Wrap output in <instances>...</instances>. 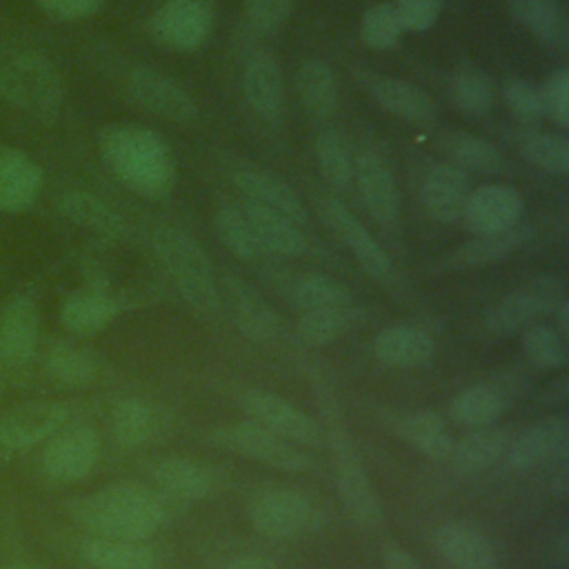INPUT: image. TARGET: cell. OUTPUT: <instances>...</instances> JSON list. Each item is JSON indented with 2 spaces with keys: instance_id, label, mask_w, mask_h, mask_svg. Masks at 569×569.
Here are the masks:
<instances>
[{
  "instance_id": "obj_1",
  "label": "cell",
  "mask_w": 569,
  "mask_h": 569,
  "mask_svg": "<svg viewBox=\"0 0 569 569\" xmlns=\"http://www.w3.org/2000/svg\"><path fill=\"white\" fill-rule=\"evenodd\" d=\"M69 513L93 536L144 542L167 525L169 500L140 482H113L73 500Z\"/></svg>"
},
{
  "instance_id": "obj_2",
  "label": "cell",
  "mask_w": 569,
  "mask_h": 569,
  "mask_svg": "<svg viewBox=\"0 0 569 569\" xmlns=\"http://www.w3.org/2000/svg\"><path fill=\"white\" fill-rule=\"evenodd\" d=\"M102 162L111 176L149 200H162L176 184V162L160 133L140 124H109L98 136Z\"/></svg>"
},
{
  "instance_id": "obj_3",
  "label": "cell",
  "mask_w": 569,
  "mask_h": 569,
  "mask_svg": "<svg viewBox=\"0 0 569 569\" xmlns=\"http://www.w3.org/2000/svg\"><path fill=\"white\" fill-rule=\"evenodd\" d=\"M151 251L180 298L198 313H216L222 305L220 282L207 251L187 231L160 224L151 233Z\"/></svg>"
},
{
  "instance_id": "obj_4",
  "label": "cell",
  "mask_w": 569,
  "mask_h": 569,
  "mask_svg": "<svg viewBox=\"0 0 569 569\" xmlns=\"http://www.w3.org/2000/svg\"><path fill=\"white\" fill-rule=\"evenodd\" d=\"M64 100L58 69L40 53H18L0 60V102L38 120L53 124Z\"/></svg>"
},
{
  "instance_id": "obj_5",
  "label": "cell",
  "mask_w": 569,
  "mask_h": 569,
  "mask_svg": "<svg viewBox=\"0 0 569 569\" xmlns=\"http://www.w3.org/2000/svg\"><path fill=\"white\" fill-rule=\"evenodd\" d=\"M209 438L220 449L258 460L278 471L305 473L316 467V458L309 451H305L300 445H293L276 436L273 431L264 429L253 420L222 425L216 431H211Z\"/></svg>"
},
{
  "instance_id": "obj_6",
  "label": "cell",
  "mask_w": 569,
  "mask_h": 569,
  "mask_svg": "<svg viewBox=\"0 0 569 569\" xmlns=\"http://www.w3.org/2000/svg\"><path fill=\"white\" fill-rule=\"evenodd\" d=\"M318 213L327 224V229L331 231V236L340 240L356 256L360 269L369 278L378 280L389 289L398 284V273L387 251L371 236V231L360 222V218L336 193H325L318 200Z\"/></svg>"
},
{
  "instance_id": "obj_7",
  "label": "cell",
  "mask_w": 569,
  "mask_h": 569,
  "mask_svg": "<svg viewBox=\"0 0 569 569\" xmlns=\"http://www.w3.org/2000/svg\"><path fill=\"white\" fill-rule=\"evenodd\" d=\"M565 298L567 287L562 278L551 273L538 276L496 302L485 318V327L493 336H511L536 325L540 318L551 316Z\"/></svg>"
},
{
  "instance_id": "obj_8",
  "label": "cell",
  "mask_w": 569,
  "mask_h": 569,
  "mask_svg": "<svg viewBox=\"0 0 569 569\" xmlns=\"http://www.w3.org/2000/svg\"><path fill=\"white\" fill-rule=\"evenodd\" d=\"M329 438L333 449L336 485L347 513L358 525H378L382 520V507L358 451L353 449L351 440L336 427H331Z\"/></svg>"
},
{
  "instance_id": "obj_9",
  "label": "cell",
  "mask_w": 569,
  "mask_h": 569,
  "mask_svg": "<svg viewBox=\"0 0 569 569\" xmlns=\"http://www.w3.org/2000/svg\"><path fill=\"white\" fill-rule=\"evenodd\" d=\"M240 407L249 416V420L262 425L276 436L300 445V447H318L322 445L325 431L322 427L302 409H298L287 398L267 391V389H247L240 396Z\"/></svg>"
},
{
  "instance_id": "obj_10",
  "label": "cell",
  "mask_w": 569,
  "mask_h": 569,
  "mask_svg": "<svg viewBox=\"0 0 569 569\" xmlns=\"http://www.w3.org/2000/svg\"><path fill=\"white\" fill-rule=\"evenodd\" d=\"M127 93L129 98L147 113L176 122V124H191L198 120V104L193 96L171 80L169 76L151 69V67H136L127 73Z\"/></svg>"
},
{
  "instance_id": "obj_11",
  "label": "cell",
  "mask_w": 569,
  "mask_h": 569,
  "mask_svg": "<svg viewBox=\"0 0 569 569\" xmlns=\"http://www.w3.org/2000/svg\"><path fill=\"white\" fill-rule=\"evenodd\" d=\"M151 36L173 51L200 49L213 29L209 0H167L151 16Z\"/></svg>"
},
{
  "instance_id": "obj_12",
  "label": "cell",
  "mask_w": 569,
  "mask_h": 569,
  "mask_svg": "<svg viewBox=\"0 0 569 569\" xmlns=\"http://www.w3.org/2000/svg\"><path fill=\"white\" fill-rule=\"evenodd\" d=\"M249 520L267 538H293L311 529L316 520L313 502L307 493L291 487H273L256 496Z\"/></svg>"
},
{
  "instance_id": "obj_13",
  "label": "cell",
  "mask_w": 569,
  "mask_h": 569,
  "mask_svg": "<svg viewBox=\"0 0 569 569\" xmlns=\"http://www.w3.org/2000/svg\"><path fill=\"white\" fill-rule=\"evenodd\" d=\"M353 182L369 216L385 229H396L400 222L402 198L389 164L371 149L353 156Z\"/></svg>"
},
{
  "instance_id": "obj_14",
  "label": "cell",
  "mask_w": 569,
  "mask_h": 569,
  "mask_svg": "<svg viewBox=\"0 0 569 569\" xmlns=\"http://www.w3.org/2000/svg\"><path fill=\"white\" fill-rule=\"evenodd\" d=\"M525 216V196L502 182H491L473 189L467 198L462 218L473 236L507 231Z\"/></svg>"
},
{
  "instance_id": "obj_15",
  "label": "cell",
  "mask_w": 569,
  "mask_h": 569,
  "mask_svg": "<svg viewBox=\"0 0 569 569\" xmlns=\"http://www.w3.org/2000/svg\"><path fill=\"white\" fill-rule=\"evenodd\" d=\"M522 376L502 373L496 380L471 385L449 402V416L462 427H487L498 420L505 407L520 393Z\"/></svg>"
},
{
  "instance_id": "obj_16",
  "label": "cell",
  "mask_w": 569,
  "mask_h": 569,
  "mask_svg": "<svg viewBox=\"0 0 569 569\" xmlns=\"http://www.w3.org/2000/svg\"><path fill=\"white\" fill-rule=\"evenodd\" d=\"M242 96L251 113L264 124H280L284 111V82L276 56L253 51L242 67Z\"/></svg>"
},
{
  "instance_id": "obj_17",
  "label": "cell",
  "mask_w": 569,
  "mask_h": 569,
  "mask_svg": "<svg viewBox=\"0 0 569 569\" xmlns=\"http://www.w3.org/2000/svg\"><path fill=\"white\" fill-rule=\"evenodd\" d=\"M220 298L227 302L233 325L256 342H269L280 333V318L273 307L242 278L224 276Z\"/></svg>"
},
{
  "instance_id": "obj_18",
  "label": "cell",
  "mask_w": 569,
  "mask_h": 569,
  "mask_svg": "<svg viewBox=\"0 0 569 569\" xmlns=\"http://www.w3.org/2000/svg\"><path fill=\"white\" fill-rule=\"evenodd\" d=\"M569 453V420L565 416H549L531 425L509 449V467L516 471H531L542 465L567 462Z\"/></svg>"
},
{
  "instance_id": "obj_19",
  "label": "cell",
  "mask_w": 569,
  "mask_h": 569,
  "mask_svg": "<svg viewBox=\"0 0 569 569\" xmlns=\"http://www.w3.org/2000/svg\"><path fill=\"white\" fill-rule=\"evenodd\" d=\"M100 440L89 427H73L53 438L42 453V469L58 482L84 478L98 462Z\"/></svg>"
},
{
  "instance_id": "obj_20",
  "label": "cell",
  "mask_w": 569,
  "mask_h": 569,
  "mask_svg": "<svg viewBox=\"0 0 569 569\" xmlns=\"http://www.w3.org/2000/svg\"><path fill=\"white\" fill-rule=\"evenodd\" d=\"M371 98L391 116L413 122V124H431L438 118L436 100L420 89L418 84L382 73H367L362 78Z\"/></svg>"
},
{
  "instance_id": "obj_21",
  "label": "cell",
  "mask_w": 569,
  "mask_h": 569,
  "mask_svg": "<svg viewBox=\"0 0 569 569\" xmlns=\"http://www.w3.org/2000/svg\"><path fill=\"white\" fill-rule=\"evenodd\" d=\"M67 422V407L53 400H33L16 407L0 420V445L7 449H27Z\"/></svg>"
},
{
  "instance_id": "obj_22",
  "label": "cell",
  "mask_w": 569,
  "mask_h": 569,
  "mask_svg": "<svg viewBox=\"0 0 569 569\" xmlns=\"http://www.w3.org/2000/svg\"><path fill=\"white\" fill-rule=\"evenodd\" d=\"M469 193L471 187L467 171L447 160L431 164L420 184L425 211L442 224H451L462 218Z\"/></svg>"
},
{
  "instance_id": "obj_23",
  "label": "cell",
  "mask_w": 569,
  "mask_h": 569,
  "mask_svg": "<svg viewBox=\"0 0 569 569\" xmlns=\"http://www.w3.org/2000/svg\"><path fill=\"white\" fill-rule=\"evenodd\" d=\"M436 549L453 569H496L491 538L469 520H449L433 533Z\"/></svg>"
},
{
  "instance_id": "obj_24",
  "label": "cell",
  "mask_w": 569,
  "mask_h": 569,
  "mask_svg": "<svg viewBox=\"0 0 569 569\" xmlns=\"http://www.w3.org/2000/svg\"><path fill=\"white\" fill-rule=\"evenodd\" d=\"M536 236V224L520 220L507 231L487 233V236H473L467 242H460L453 247L442 260V269H473V267H487L498 260L509 258L511 253L520 251L529 240Z\"/></svg>"
},
{
  "instance_id": "obj_25",
  "label": "cell",
  "mask_w": 569,
  "mask_h": 569,
  "mask_svg": "<svg viewBox=\"0 0 569 569\" xmlns=\"http://www.w3.org/2000/svg\"><path fill=\"white\" fill-rule=\"evenodd\" d=\"M40 311L33 298L13 296L0 313V347L4 365L20 369L29 365L38 345Z\"/></svg>"
},
{
  "instance_id": "obj_26",
  "label": "cell",
  "mask_w": 569,
  "mask_h": 569,
  "mask_svg": "<svg viewBox=\"0 0 569 569\" xmlns=\"http://www.w3.org/2000/svg\"><path fill=\"white\" fill-rule=\"evenodd\" d=\"M231 180L238 187V191L247 198V202L271 209L302 229L307 227V211L298 193L273 173L258 167H238Z\"/></svg>"
},
{
  "instance_id": "obj_27",
  "label": "cell",
  "mask_w": 569,
  "mask_h": 569,
  "mask_svg": "<svg viewBox=\"0 0 569 569\" xmlns=\"http://www.w3.org/2000/svg\"><path fill=\"white\" fill-rule=\"evenodd\" d=\"M42 189L40 164L20 149L0 147V211H27Z\"/></svg>"
},
{
  "instance_id": "obj_28",
  "label": "cell",
  "mask_w": 569,
  "mask_h": 569,
  "mask_svg": "<svg viewBox=\"0 0 569 569\" xmlns=\"http://www.w3.org/2000/svg\"><path fill=\"white\" fill-rule=\"evenodd\" d=\"M151 478L169 502H198L213 489V478L204 465L178 456L158 460Z\"/></svg>"
},
{
  "instance_id": "obj_29",
  "label": "cell",
  "mask_w": 569,
  "mask_h": 569,
  "mask_svg": "<svg viewBox=\"0 0 569 569\" xmlns=\"http://www.w3.org/2000/svg\"><path fill=\"white\" fill-rule=\"evenodd\" d=\"M436 144L445 153L447 162L460 167L462 171L485 176L509 173V160L502 156V151L480 136L467 131H447L438 136Z\"/></svg>"
},
{
  "instance_id": "obj_30",
  "label": "cell",
  "mask_w": 569,
  "mask_h": 569,
  "mask_svg": "<svg viewBox=\"0 0 569 569\" xmlns=\"http://www.w3.org/2000/svg\"><path fill=\"white\" fill-rule=\"evenodd\" d=\"M511 16L553 51L569 47V16L558 0H507Z\"/></svg>"
},
{
  "instance_id": "obj_31",
  "label": "cell",
  "mask_w": 569,
  "mask_h": 569,
  "mask_svg": "<svg viewBox=\"0 0 569 569\" xmlns=\"http://www.w3.org/2000/svg\"><path fill=\"white\" fill-rule=\"evenodd\" d=\"M376 358L387 367L411 369L427 365L436 353L433 338L411 325H391L373 340Z\"/></svg>"
},
{
  "instance_id": "obj_32",
  "label": "cell",
  "mask_w": 569,
  "mask_h": 569,
  "mask_svg": "<svg viewBox=\"0 0 569 569\" xmlns=\"http://www.w3.org/2000/svg\"><path fill=\"white\" fill-rule=\"evenodd\" d=\"M389 425L409 447H413L425 458H431V460L449 458L453 440L438 411L418 409V411L400 413V416H393Z\"/></svg>"
},
{
  "instance_id": "obj_33",
  "label": "cell",
  "mask_w": 569,
  "mask_h": 569,
  "mask_svg": "<svg viewBox=\"0 0 569 569\" xmlns=\"http://www.w3.org/2000/svg\"><path fill=\"white\" fill-rule=\"evenodd\" d=\"M242 213L247 216L262 251L284 258H298L307 251V236L302 227L293 224L289 218L253 202H244Z\"/></svg>"
},
{
  "instance_id": "obj_34",
  "label": "cell",
  "mask_w": 569,
  "mask_h": 569,
  "mask_svg": "<svg viewBox=\"0 0 569 569\" xmlns=\"http://www.w3.org/2000/svg\"><path fill=\"white\" fill-rule=\"evenodd\" d=\"M296 91L302 109L313 120H329L338 111V80L333 69L320 60H305L296 71Z\"/></svg>"
},
{
  "instance_id": "obj_35",
  "label": "cell",
  "mask_w": 569,
  "mask_h": 569,
  "mask_svg": "<svg viewBox=\"0 0 569 569\" xmlns=\"http://www.w3.org/2000/svg\"><path fill=\"white\" fill-rule=\"evenodd\" d=\"M507 445H509L507 429L493 427V425L476 427L467 436H462L458 442H453L447 460L451 462L453 471L462 476H471L491 467Z\"/></svg>"
},
{
  "instance_id": "obj_36",
  "label": "cell",
  "mask_w": 569,
  "mask_h": 569,
  "mask_svg": "<svg viewBox=\"0 0 569 569\" xmlns=\"http://www.w3.org/2000/svg\"><path fill=\"white\" fill-rule=\"evenodd\" d=\"M80 556L96 569H153V549L142 540L93 536L80 545Z\"/></svg>"
},
{
  "instance_id": "obj_37",
  "label": "cell",
  "mask_w": 569,
  "mask_h": 569,
  "mask_svg": "<svg viewBox=\"0 0 569 569\" xmlns=\"http://www.w3.org/2000/svg\"><path fill=\"white\" fill-rule=\"evenodd\" d=\"M518 153L540 171L549 176L569 173V140L565 136L540 131L536 127H522L513 133Z\"/></svg>"
},
{
  "instance_id": "obj_38",
  "label": "cell",
  "mask_w": 569,
  "mask_h": 569,
  "mask_svg": "<svg viewBox=\"0 0 569 569\" xmlns=\"http://www.w3.org/2000/svg\"><path fill=\"white\" fill-rule=\"evenodd\" d=\"M449 98L462 113L485 116L496 102V82L478 64H460L449 76Z\"/></svg>"
},
{
  "instance_id": "obj_39",
  "label": "cell",
  "mask_w": 569,
  "mask_h": 569,
  "mask_svg": "<svg viewBox=\"0 0 569 569\" xmlns=\"http://www.w3.org/2000/svg\"><path fill=\"white\" fill-rule=\"evenodd\" d=\"M313 149L325 182L336 193L349 191L353 184V151L345 133L338 129H322L316 136Z\"/></svg>"
},
{
  "instance_id": "obj_40",
  "label": "cell",
  "mask_w": 569,
  "mask_h": 569,
  "mask_svg": "<svg viewBox=\"0 0 569 569\" xmlns=\"http://www.w3.org/2000/svg\"><path fill=\"white\" fill-rule=\"evenodd\" d=\"M118 316V302L98 291H84L71 296L60 311L62 325L78 333V336H91L102 331L113 318Z\"/></svg>"
},
{
  "instance_id": "obj_41",
  "label": "cell",
  "mask_w": 569,
  "mask_h": 569,
  "mask_svg": "<svg viewBox=\"0 0 569 569\" xmlns=\"http://www.w3.org/2000/svg\"><path fill=\"white\" fill-rule=\"evenodd\" d=\"M98 356L80 345L58 342L47 353V373L62 387H87L98 378Z\"/></svg>"
},
{
  "instance_id": "obj_42",
  "label": "cell",
  "mask_w": 569,
  "mask_h": 569,
  "mask_svg": "<svg viewBox=\"0 0 569 569\" xmlns=\"http://www.w3.org/2000/svg\"><path fill=\"white\" fill-rule=\"evenodd\" d=\"M60 209L71 222L91 229L93 233L109 238L124 233V220L111 207H107V202L87 191L64 193L60 200Z\"/></svg>"
},
{
  "instance_id": "obj_43",
  "label": "cell",
  "mask_w": 569,
  "mask_h": 569,
  "mask_svg": "<svg viewBox=\"0 0 569 569\" xmlns=\"http://www.w3.org/2000/svg\"><path fill=\"white\" fill-rule=\"evenodd\" d=\"M291 302L302 311H320V309H342L351 307V291L325 276V273H307L291 289Z\"/></svg>"
},
{
  "instance_id": "obj_44",
  "label": "cell",
  "mask_w": 569,
  "mask_h": 569,
  "mask_svg": "<svg viewBox=\"0 0 569 569\" xmlns=\"http://www.w3.org/2000/svg\"><path fill=\"white\" fill-rule=\"evenodd\" d=\"M111 427H113V436L120 447L138 449L153 436L156 416H153V409L144 400L122 398L113 407Z\"/></svg>"
},
{
  "instance_id": "obj_45",
  "label": "cell",
  "mask_w": 569,
  "mask_h": 569,
  "mask_svg": "<svg viewBox=\"0 0 569 569\" xmlns=\"http://www.w3.org/2000/svg\"><path fill=\"white\" fill-rule=\"evenodd\" d=\"M213 227L220 238V242L242 262H256L262 253L256 233L242 213V209L222 204L213 216Z\"/></svg>"
},
{
  "instance_id": "obj_46",
  "label": "cell",
  "mask_w": 569,
  "mask_h": 569,
  "mask_svg": "<svg viewBox=\"0 0 569 569\" xmlns=\"http://www.w3.org/2000/svg\"><path fill=\"white\" fill-rule=\"evenodd\" d=\"M356 313L351 307L342 309H320V311H302L296 331L298 338L309 347H325L340 338L353 322Z\"/></svg>"
},
{
  "instance_id": "obj_47",
  "label": "cell",
  "mask_w": 569,
  "mask_h": 569,
  "mask_svg": "<svg viewBox=\"0 0 569 569\" xmlns=\"http://www.w3.org/2000/svg\"><path fill=\"white\" fill-rule=\"evenodd\" d=\"M522 353L540 369H562L567 365V340L549 325H529L520 338Z\"/></svg>"
},
{
  "instance_id": "obj_48",
  "label": "cell",
  "mask_w": 569,
  "mask_h": 569,
  "mask_svg": "<svg viewBox=\"0 0 569 569\" xmlns=\"http://www.w3.org/2000/svg\"><path fill=\"white\" fill-rule=\"evenodd\" d=\"M358 33L362 44L373 51L393 49L405 33L393 2H378L369 7L360 18Z\"/></svg>"
},
{
  "instance_id": "obj_49",
  "label": "cell",
  "mask_w": 569,
  "mask_h": 569,
  "mask_svg": "<svg viewBox=\"0 0 569 569\" xmlns=\"http://www.w3.org/2000/svg\"><path fill=\"white\" fill-rule=\"evenodd\" d=\"M502 100L522 127H536L545 116H542V102H540V91L536 84L522 78H509L502 89Z\"/></svg>"
},
{
  "instance_id": "obj_50",
  "label": "cell",
  "mask_w": 569,
  "mask_h": 569,
  "mask_svg": "<svg viewBox=\"0 0 569 569\" xmlns=\"http://www.w3.org/2000/svg\"><path fill=\"white\" fill-rule=\"evenodd\" d=\"M542 116L549 118L556 127H569V71L556 69L547 76V80L538 87Z\"/></svg>"
},
{
  "instance_id": "obj_51",
  "label": "cell",
  "mask_w": 569,
  "mask_h": 569,
  "mask_svg": "<svg viewBox=\"0 0 569 569\" xmlns=\"http://www.w3.org/2000/svg\"><path fill=\"white\" fill-rule=\"evenodd\" d=\"M293 0H244V18L256 33L278 31L291 16Z\"/></svg>"
},
{
  "instance_id": "obj_52",
  "label": "cell",
  "mask_w": 569,
  "mask_h": 569,
  "mask_svg": "<svg viewBox=\"0 0 569 569\" xmlns=\"http://www.w3.org/2000/svg\"><path fill=\"white\" fill-rule=\"evenodd\" d=\"M393 7L400 18L402 31L422 33L438 22L442 0H396Z\"/></svg>"
},
{
  "instance_id": "obj_53",
  "label": "cell",
  "mask_w": 569,
  "mask_h": 569,
  "mask_svg": "<svg viewBox=\"0 0 569 569\" xmlns=\"http://www.w3.org/2000/svg\"><path fill=\"white\" fill-rule=\"evenodd\" d=\"M56 20H84L100 11L104 0H36Z\"/></svg>"
},
{
  "instance_id": "obj_54",
  "label": "cell",
  "mask_w": 569,
  "mask_h": 569,
  "mask_svg": "<svg viewBox=\"0 0 569 569\" xmlns=\"http://www.w3.org/2000/svg\"><path fill=\"white\" fill-rule=\"evenodd\" d=\"M382 569H425L405 547L387 542L382 547Z\"/></svg>"
},
{
  "instance_id": "obj_55",
  "label": "cell",
  "mask_w": 569,
  "mask_h": 569,
  "mask_svg": "<svg viewBox=\"0 0 569 569\" xmlns=\"http://www.w3.org/2000/svg\"><path fill=\"white\" fill-rule=\"evenodd\" d=\"M567 400H569V378L565 373L547 382L545 389L540 391V402L545 407H565Z\"/></svg>"
},
{
  "instance_id": "obj_56",
  "label": "cell",
  "mask_w": 569,
  "mask_h": 569,
  "mask_svg": "<svg viewBox=\"0 0 569 569\" xmlns=\"http://www.w3.org/2000/svg\"><path fill=\"white\" fill-rule=\"evenodd\" d=\"M549 489H551V493L556 498L567 500V496H569V467H567V462H558L556 465V471L551 476Z\"/></svg>"
},
{
  "instance_id": "obj_57",
  "label": "cell",
  "mask_w": 569,
  "mask_h": 569,
  "mask_svg": "<svg viewBox=\"0 0 569 569\" xmlns=\"http://www.w3.org/2000/svg\"><path fill=\"white\" fill-rule=\"evenodd\" d=\"M227 569H278L273 560L264 556H240L227 565Z\"/></svg>"
},
{
  "instance_id": "obj_58",
  "label": "cell",
  "mask_w": 569,
  "mask_h": 569,
  "mask_svg": "<svg viewBox=\"0 0 569 569\" xmlns=\"http://www.w3.org/2000/svg\"><path fill=\"white\" fill-rule=\"evenodd\" d=\"M553 318H556V325H553V329L567 340L569 338V300L565 298L558 307H556V311L551 313Z\"/></svg>"
},
{
  "instance_id": "obj_59",
  "label": "cell",
  "mask_w": 569,
  "mask_h": 569,
  "mask_svg": "<svg viewBox=\"0 0 569 569\" xmlns=\"http://www.w3.org/2000/svg\"><path fill=\"white\" fill-rule=\"evenodd\" d=\"M2 569H40V567L29 565V562H13V565H7V567H2Z\"/></svg>"
},
{
  "instance_id": "obj_60",
  "label": "cell",
  "mask_w": 569,
  "mask_h": 569,
  "mask_svg": "<svg viewBox=\"0 0 569 569\" xmlns=\"http://www.w3.org/2000/svg\"><path fill=\"white\" fill-rule=\"evenodd\" d=\"M4 356H2V347H0V391H2V385H4Z\"/></svg>"
}]
</instances>
